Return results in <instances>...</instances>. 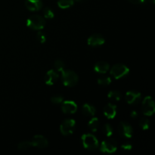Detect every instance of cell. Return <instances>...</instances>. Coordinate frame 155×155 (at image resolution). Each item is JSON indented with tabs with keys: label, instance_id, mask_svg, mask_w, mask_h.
Listing matches in <instances>:
<instances>
[{
	"label": "cell",
	"instance_id": "f546056e",
	"mask_svg": "<svg viewBox=\"0 0 155 155\" xmlns=\"http://www.w3.org/2000/svg\"><path fill=\"white\" fill-rule=\"evenodd\" d=\"M128 1L133 4H142V3L145 2L146 0H128Z\"/></svg>",
	"mask_w": 155,
	"mask_h": 155
},
{
	"label": "cell",
	"instance_id": "d4e9b609",
	"mask_svg": "<svg viewBox=\"0 0 155 155\" xmlns=\"http://www.w3.org/2000/svg\"><path fill=\"white\" fill-rule=\"evenodd\" d=\"M54 68H55L56 71H59V72H62L64 70V63L61 60H56L54 61Z\"/></svg>",
	"mask_w": 155,
	"mask_h": 155
},
{
	"label": "cell",
	"instance_id": "7a4b0ae2",
	"mask_svg": "<svg viewBox=\"0 0 155 155\" xmlns=\"http://www.w3.org/2000/svg\"><path fill=\"white\" fill-rule=\"evenodd\" d=\"M62 82L64 86L68 87H73L77 84L79 81L78 75L73 71H64L61 72Z\"/></svg>",
	"mask_w": 155,
	"mask_h": 155
},
{
	"label": "cell",
	"instance_id": "4dcf8cb0",
	"mask_svg": "<svg viewBox=\"0 0 155 155\" xmlns=\"http://www.w3.org/2000/svg\"><path fill=\"white\" fill-rule=\"evenodd\" d=\"M138 112L136 111V110H133V111L131 112V114H130V116H131L132 118H133V119H135V118H136L138 117Z\"/></svg>",
	"mask_w": 155,
	"mask_h": 155
},
{
	"label": "cell",
	"instance_id": "83f0119b",
	"mask_svg": "<svg viewBox=\"0 0 155 155\" xmlns=\"http://www.w3.org/2000/svg\"><path fill=\"white\" fill-rule=\"evenodd\" d=\"M36 38H37L38 41H39L40 43H44V42L46 41V36H45V33H42V32L39 31L37 33L36 35Z\"/></svg>",
	"mask_w": 155,
	"mask_h": 155
},
{
	"label": "cell",
	"instance_id": "5bb4252c",
	"mask_svg": "<svg viewBox=\"0 0 155 155\" xmlns=\"http://www.w3.org/2000/svg\"><path fill=\"white\" fill-rule=\"evenodd\" d=\"M104 114L108 119H113L116 117L117 114V107L115 104L108 103L104 107Z\"/></svg>",
	"mask_w": 155,
	"mask_h": 155
},
{
	"label": "cell",
	"instance_id": "8992f818",
	"mask_svg": "<svg viewBox=\"0 0 155 155\" xmlns=\"http://www.w3.org/2000/svg\"><path fill=\"white\" fill-rule=\"evenodd\" d=\"M76 125V121L73 119H67L61 123L60 126L61 133L64 136L71 135L74 131Z\"/></svg>",
	"mask_w": 155,
	"mask_h": 155
},
{
	"label": "cell",
	"instance_id": "603a6c76",
	"mask_svg": "<svg viewBox=\"0 0 155 155\" xmlns=\"http://www.w3.org/2000/svg\"><path fill=\"white\" fill-rule=\"evenodd\" d=\"M33 147L31 142H28V141H24V142H21L18 144V149L21 151H25V150L29 149L30 148Z\"/></svg>",
	"mask_w": 155,
	"mask_h": 155
},
{
	"label": "cell",
	"instance_id": "ac0fdd59",
	"mask_svg": "<svg viewBox=\"0 0 155 155\" xmlns=\"http://www.w3.org/2000/svg\"><path fill=\"white\" fill-rule=\"evenodd\" d=\"M88 126L92 132H96L99 127V120L97 117L92 118L88 123Z\"/></svg>",
	"mask_w": 155,
	"mask_h": 155
},
{
	"label": "cell",
	"instance_id": "d6986e66",
	"mask_svg": "<svg viewBox=\"0 0 155 155\" xmlns=\"http://www.w3.org/2000/svg\"><path fill=\"white\" fill-rule=\"evenodd\" d=\"M74 4V0H58V5L61 8H68Z\"/></svg>",
	"mask_w": 155,
	"mask_h": 155
},
{
	"label": "cell",
	"instance_id": "6da1fadb",
	"mask_svg": "<svg viewBox=\"0 0 155 155\" xmlns=\"http://www.w3.org/2000/svg\"><path fill=\"white\" fill-rule=\"evenodd\" d=\"M45 25V18L38 15H32L27 19V26L32 30H41Z\"/></svg>",
	"mask_w": 155,
	"mask_h": 155
},
{
	"label": "cell",
	"instance_id": "30bf717a",
	"mask_svg": "<svg viewBox=\"0 0 155 155\" xmlns=\"http://www.w3.org/2000/svg\"><path fill=\"white\" fill-rule=\"evenodd\" d=\"M32 145L39 148H45L48 146V142L42 135H36L31 141Z\"/></svg>",
	"mask_w": 155,
	"mask_h": 155
},
{
	"label": "cell",
	"instance_id": "7c38bea8",
	"mask_svg": "<svg viewBox=\"0 0 155 155\" xmlns=\"http://www.w3.org/2000/svg\"><path fill=\"white\" fill-rule=\"evenodd\" d=\"M104 42H105L104 38L101 35L98 34V33L93 34L91 36H89L87 40L88 45H90V46H98V45H101L104 43Z\"/></svg>",
	"mask_w": 155,
	"mask_h": 155
},
{
	"label": "cell",
	"instance_id": "44dd1931",
	"mask_svg": "<svg viewBox=\"0 0 155 155\" xmlns=\"http://www.w3.org/2000/svg\"><path fill=\"white\" fill-rule=\"evenodd\" d=\"M111 83V79L107 76H102L98 79V83L101 86H108Z\"/></svg>",
	"mask_w": 155,
	"mask_h": 155
},
{
	"label": "cell",
	"instance_id": "ffe728a7",
	"mask_svg": "<svg viewBox=\"0 0 155 155\" xmlns=\"http://www.w3.org/2000/svg\"><path fill=\"white\" fill-rule=\"evenodd\" d=\"M107 97H108L109 99L112 100L114 101H118L120 100L121 98V94L120 92H118L117 90H113L110 91V92L107 95Z\"/></svg>",
	"mask_w": 155,
	"mask_h": 155
},
{
	"label": "cell",
	"instance_id": "d6a6232c",
	"mask_svg": "<svg viewBox=\"0 0 155 155\" xmlns=\"http://www.w3.org/2000/svg\"><path fill=\"white\" fill-rule=\"evenodd\" d=\"M74 1H77V2H83L84 0H74Z\"/></svg>",
	"mask_w": 155,
	"mask_h": 155
},
{
	"label": "cell",
	"instance_id": "7402d4cb",
	"mask_svg": "<svg viewBox=\"0 0 155 155\" xmlns=\"http://www.w3.org/2000/svg\"><path fill=\"white\" fill-rule=\"evenodd\" d=\"M102 132L104 134V136L110 137L113 134V128H112V127L110 124H104L102 127Z\"/></svg>",
	"mask_w": 155,
	"mask_h": 155
},
{
	"label": "cell",
	"instance_id": "1f68e13d",
	"mask_svg": "<svg viewBox=\"0 0 155 155\" xmlns=\"http://www.w3.org/2000/svg\"><path fill=\"white\" fill-rule=\"evenodd\" d=\"M148 1H149L151 3H152V4H154L155 2V0H148Z\"/></svg>",
	"mask_w": 155,
	"mask_h": 155
},
{
	"label": "cell",
	"instance_id": "5b68a950",
	"mask_svg": "<svg viewBox=\"0 0 155 155\" xmlns=\"http://www.w3.org/2000/svg\"><path fill=\"white\" fill-rule=\"evenodd\" d=\"M142 111L146 116H151L155 111V104L153 98L151 96H147L144 98L142 102Z\"/></svg>",
	"mask_w": 155,
	"mask_h": 155
},
{
	"label": "cell",
	"instance_id": "9c48e42d",
	"mask_svg": "<svg viewBox=\"0 0 155 155\" xmlns=\"http://www.w3.org/2000/svg\"><path fill=\"white\" fill-rule=\"evenodd\" d=\"M141 99H142V95L139 92L129 91L126 94V101L130 104H139Z\"/></svg>",
	"mask_w": 155,
	"mask_h": 155
},
{
	"label": "cell",
	"instance_id": "f1b7e54d",
	"mask_svg": "<svg viewBox=\"0 0 155 155\" xmlns=\"http://www.w3.org/2000/svg\"><path fill=\"white\" fill-rule=\"evenodd\" d=\"M121 148H122L123 150H124V151H130V150L133 148V145H132V144H130V142H126V143L123 144V145H121Z\"/></svg>",
	"mask_w": 155,
	"mask_h": 155
},
{
	"label": "cell",
	"instance_id": "e0dca14e",
	"mask_svg": "<svg viewBox=\"0 0 155 155\" xmlns=\"http://www.w3.org/2000/svg\"><path fill=\"white\" fill-rule=\"evenodd\" d=\"M82 111H83V114L86 115V116L92 117L95 114L96 110H95V107L93 105L86 103L82 107Z\"/></svg>",
	"mask_w": 155,
	"mask_h": 155
},
{
	"label": "cell",
	"instance_id": "ba28073f",
	"mask_svg": "<svg viewBox=\"0 0 155 155\" xmlns=\"http://www.w3.org/2000/svg\"><path fill=\"white\" fill-rule=\"evenodd\" d=\"M118 132L123 137L131 138L133 136V130L129 123L122 121L120 123L118 126Z\"/></svg>",
	"mask_w": 155,
	"mask_h": 155
},
{
	"label": "cell",
	"instance_id": "cb8c5ba5",
	"mask_svg": "<svg viewBox=\"0 0 155 155\" xmlns=\"http://www.w3.org/2000/svg\"><path fill=\"white\" fill-rule=\"evenodd\" d=\"M139 126L144 130H148L150 127V121L147 118H142L139 121Z\"/></svg>",
	"mask_w": 155,
	"mask_h": 155
},
{
	"label": "cell",
	"instance_id": "4fadbf2b",
	"mask_svg": "<svg viewBox=\"0 0 155 155\" xmlns=\"http://www.w3.org/2000/svg\"><path fill=\"white\" fill-rule=\"evenodd\" d=\"M25 5L28 10L34 12L39 11L42 7V0H26Z\"/></svg>",
	"mask_w": 155,
	"mask_h": 155
},
{
	"label": "cell",
	"instance_id": "277c9868",
	"mask_svg": "<svg viewBox=\"0 0 155 155\" xmlns=\"http://www.w3.org/2000/svg\"><path fill=\"white\" fill-rule=\"evenodd\" d=\"M129 72H130V69L128 67L123 64H117L114 65L110 69V74L117 80L127 76Z\"/></svg>",
	"mask_w": 155,
	"mask_h": 155
},
{
	"label": "cell",
	"instance_id": "8fae6325",
	"mask_svg": "<svg viewBox=\"0 0 155 155\" xmlns=\"http://www.w3.org/2000/svg\"><path fill=\"white\" fill-rule=\"evenodd\" d=\"M61 110L65 114H74L77 110V104L74 101H63Z\"/></svg>",
	"mask_w": 155,
	"mask_h": 155
},
{
	"label": "cell",
	"instance_id": "52a82bcc",
	"mask_svg": "<svg viewBox=\"0 0 155 155\" xmlns=\"http://www.w3.org/2000/svg\"><path fill=\"white\" fill-rule=\"evenodd\" d=\"M117 145L116 141L111 139L103 141L100 147L101 151L104 153H108V154L115 152L117 151Z\"/></svg>",
	"mask_w": 155,
	"mask_h": 155
},
{
	"label": "cell",
	"instance_id": "4316f807",
	"mask_svg": "<svg viewBox=\"0 0 155 155\" xmlns=\"http://www.w3.org/2000/svg\"><path fill=\"white\" fill-rule=\"evenodd\" d=\"M64 98L61 95H54V96L51 97V101L53 103V104H61V103L63 102Z\"/></svg>",
	"mask_w": 155,
	"mask_h": 155
},
{
	"label": "cell",
	"instance_id": "9a60e30c",
	"mask_svg": "<svg viewBox=\"0 0 155 155\" xmlns=\"http://www.w3.org/2000/svg\"><path fill=\"white\" fill-rule=\"evenodd\" d=\"M58 74L55 71L50 70V71H48L46 73V75H45V84L48 85V86H52L57 81L58 79Z\"/></svg>",
	"mask_w": 155,
	"mask_h": 155
},
{
	"label": "cell",
	"instance_id": "3957f363",
	"mask_svg": "<svg viewBox=\"0 0 155 155\" xmlns=\"http://www.w3.org/2000/svg\"><path fill=\"white\" fill-rule=\"evenodd\" d=\"M82 143L85 148L93 151L98 148V141L95 136L90 133H86L82 136Z\"/></svg>",
	"mask_w": 155,
	"mask_h": 155
},
{
	"label": "cell",
	"instance_id": "484cf974",
	"mask_svg": "<svg viewBox=\"0 0 155 155\" xmlns=\"http://www.w3.org/2000/svg\"><path fill=\"white\" fill-rule=\"evenodd\" d=\"M43 14L44 17L45 18H48V19H51V18H54V12L50 8H45L43 11Z\"/></svg>",
	"mask_w": 155,
	"mask_h": 155
},
{
	"label": "cell",
	"instance_id": "2e32d148",
	"mask_svg": "<svg viewBox=\"0 0 155 155\" xmlns=\"http://www.w3.org/2000/svg\"><path fill=\"white\" fill-rule=\"evenodd\" d=\"M109 68H110L109 64L107 62L104 61L97 62L94 67L95 71L98 74H105L109 71Z\"/></svg>",
	"mask_w": 155,
	"mask_h": 155
}]
</instances>
